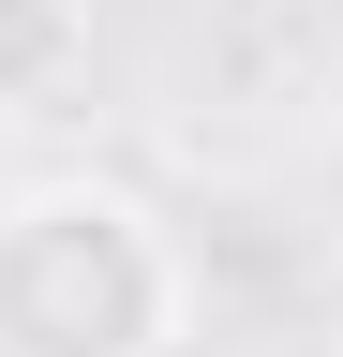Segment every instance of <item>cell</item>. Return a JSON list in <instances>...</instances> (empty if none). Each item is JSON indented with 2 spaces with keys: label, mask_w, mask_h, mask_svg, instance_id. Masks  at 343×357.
<instances>
[{
  "label": "cell",
  "mask_w": 343,
  "mask_h": 357,
  "mask_svg": "<svg viewBox=\"0 0 343 357\" xmlns=\"http://www.w3.org/2000/svg\"><path fill=\"white\" fill-rule=\"evenodd\" d=\"M180 342V238L119 178L0 194V357H164Z\"/></svg>",
  "instance_id": "1"
},
{
  "label": "cell",
  "mask_w": 343,
  "mask_h": 357,
  "mask_svg": "<svg viewBox=\"0 0 343 357\" xmlns=\"http://www.w3.org/2000/svg\"><path fill=\"white\" fill-rule=\"evenodd\" d=\"M90 75V0H0V119L60 105Z\"/></svg>",
  "instance_id": "2"
}]
</instances>
